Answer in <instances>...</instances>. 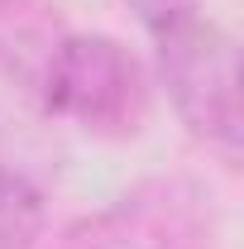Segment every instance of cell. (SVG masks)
Returning a JSON list of instances; mask_svg holds the SVG:
<instances>
[{"instance_id":"obj_1","label":"cell","mask_w":244,"mask_h":249,"mask_svg":"<svg viewBox=\"0 0 244 249\" xmlns=\"http://www.w3.org/2000/svg\"><path fill=\"white\" fill-rule=\"evenodd\" d=\"M158 43V77L173 96L177 120L225 163L240 158L244 139V110H240V53L235 38L192 15L173 29L153 34Z\"/></svg>"},{"instance_id":"obj_6","label":"cell","mask_w":244,"mask_h":249,"mask_svg":"<svg viewBox=\"0 0 244 249\" xmlns=\"http://www.w3.org/2000/svg\"><path fill=\"white\" fill-rule=\"evenodd\" d=\"M129 10L139 15V24L149 34H163V29H173V24L196 15V0H129Z\"/></svg>"},{"instance_id":"obj_5","label":"cell","mask_w":244,"mask_h":249,"mask_svg":"<svg viewBox=\"0 0 244 249\" xmlns=\"http://www.w3.org/2000/svg\"><path fill=\"white\" fill-rule=\"evenodd\" d=\"M43 230V196L38 187L0 163V249H34Z\"/></svg>"},{"instance_id":"obj_4","label":"cell","mask_w":244,"mask_h":249,"mask_svg":"<svg viewBox=\"0 0 244 249\" xmlns=\"http://www.w3.org/2000/svg\"><path fill=\"white\" fill-rule=\"evenodd\" d=\"M62 43L67 24L53 0H0V77L34 106L48 91Z\"/></svg>"},{"instance_id":"obj_3","label":"cell","mask_w":244,"mask_h":249,"mask_svg":"<svg viewBox=\"0 0 244 249\" xmlns=\"http://www.w3.org/2000/svg\"><path fill=\"white\" fill-rule=\"evenodd\" d=\"M211 206L187 178H144L101 216L77 220L58 249H206Z\"/></svg>"},{"instance_id":"obj_2","label":"cell","mask_w":244,"mask_h":249,"mask_svg":"<svg viewBox=\"0 0 244 249\" xmlns=\"http://www.w3.org/2000/svg\"><path fill=\"white\" fill-rule=\"evenodd\" d=\"M48 115H67L91 134H129L149 110V82L139 58L110 34H67L48 91Z\"/></svg>"}]
</instances>
